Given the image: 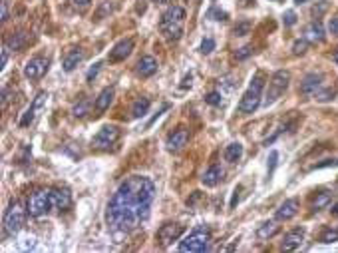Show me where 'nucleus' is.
<instances>
[{
  "mask_svg": "<svg viewBox=\"0 0 338 253\" xmlns=\"http://www.w3.org/2000/svg\"><path fill=\"white\" fill-rule=\"evenodd\" d=\"M156 186L146 176H132L120 184L106 210V224L112 232L128 234L150 218Z\"/></svg>",
  "mask_w": 338,
  "mask_h": 253,
  "instance_id": "obj_1",
  "label": "nucleus"
},
{
  "mask_svg": "<svg viewBox=\"0 0 338 253\" xmlns=\"http://www.w3.org/2000/svg\"><path fill=\"white\" fill-rule=\"evenodd\" d=\"M185 10L181 6H169L160 20V30L168 40H179L185 26Z\"/></svg>",
  "mask_w": 338,
  "mask_h": 253,
  "instance_id": "obj_2",
  "label": "nucleus"
},
{
  "mask_svg": "<svg viewBox=\"0 0 338 253\" xmlns=\"http://www.w3.org/2000/svg\"><path fill=\"white\" fill-rule=\"evenodd\" d=\"M263 88H265V74L263 72H257L247 88V92L243 94L241 102H239V112L241 114H253L259 106H261V94H263Z\"/></svg>",
  "mask_w": 338,
  "mask_h": 253,
  "instance_id": "obj_3",
  "label": "nucleus"
},
{
  "mask_svg": "<svg viewBox=\"0 0 338 253\" xmlns=\"http://www.w3.org/2000/svg\"><path fill=\"white\" fill-rule=\"evenodd\" d=\"M209 242H211V234L207 228H197L195 232H191L181 244H179V252L181 253H201L209 250Z\"/></svg>",
  "mask_w": 338,
  "mask_h": 253,
  "instance_id": "obj_4",
  "label": "nucleus"
},
{
  "mask_svg": "<svg viewBox=\"0 0 338 253\" xmlns=\"http://www.w3.org/2000/svg\"><path fill=\"white\" fill-rule=\"evenodd\" d=\"M26 208H28V214H30L32 218H42V216H46V214L54 208L52 188H48V190H36V192L28 198Z\"/></svg>",
  "mask_w": 338,
  "mask_h": 253,
  "instance_id": "obj_5",
  "label": "nucleus"
},
{
  "mask_svg": "<svg viewBox=\"0 0 338 253\" xmlns=\"http://www.w3.org/2000/svg\"><path fill=\"white\" fill-rule=\"evenodd\" d=\"M26 214H28V208H24L20 202H12L4 214V232L8 236H16L24 228Z\"/></svg>",
  "mask_w": 338,
  "mask_h": 253,
  "instance_id": "obj_6",
  "label": "nucleus"
},
{
  "mask_svg": "<svg viewBox=\"0 0 338 253\" xmlns=\"http://www.w3.org/2000/svg\"><path fill=\"white\" fill-rule=\"evenodd\" d=\"M289 82H291V72H287V70L275 72L273 78H271V82H269V90H267V94H265V106L275 104V102L285 94V90L289 88Z\"/></svg>",
  "mask_w": 338,
  "mask_h": 253,
  "instance_id": "obj_7",
  "label": "nucleus"
},
{
  "mask_svg": "<svg viewBox=\"0 0 338 253\" xmlns=\"http://www.w3.org/2000/svg\"><path fill=\"white\" fill-rule=\"evenodd\" d=\"M46 102H48V94H46V92H38V96H36V98L32 100V104L26 108V112L22 114V118H20V122H18V124H20L22 128L30 126V124L38 118V114L46 108Z\"/></svg>",
  "mask_w": 338,
  "mask_h": 253,
  "instance_id": "obj_8",
  "label": "nucleus"
},
{
  "mask_svg": "<svg viewBox=\"0 0 338 253\" xmlns=\"http://www.w3.org/2000/svg\"><path fill=\"white\" fill-rule=\"evenodd\" d=\"M48 68H50V60H48V58H44V56H34V58H30V60L26 62V66H24V76H26L28 80H40V78H44V74L48 72Z\"/></svg>",
  "mask_w": 338,
  "mask_h": 253,
  "instance_id": "obj_9",
  "label": "nucleus"
},
{
  "mask_svg": "<svg viewBox=\"0 0 338 253\" xmlns=\"http://www.w3.org/2000/svg\"><path fill=\"white\" fill-rule=\"evenodd\" d=\"M120 140V130L116 126H104L92 140V146L98 150H106L110 146H114Z\"/></svg>",
  "mask_w": 338,
  "mask_h": 253,
  "instance_id": "obj_10",
  "label": "nucleus"
},
{
  "mask_svg": "<svg viewBox=\"0 0 338 253\" xmlns=\"http://www.w3.org/2000/svg\"><path fill=\"white\" fill-rule=\"evenodd\" d=\"M181 234H183V226H179V224H164L158 230L156 240H158L160 248H168V246H171V242L181 238Z\"/></svg>",
  "mask_w": 338,
  "mask_h": 253,
  "instance_id": "obj_11",
  "label": "nucleus"
},
{
  "mask_svg": "<svg viewBox=\"0 0 338 253\" xmlns=\"http://www.w3.org/2000/svg\"><path fill=\"white\" fill-rule=\"evenodd\" d=\"M132 52H134V40H132V38H126V40H120V42L110 50L108 60H110V62H122V60H126Z\"/></svg>",
  "mask_w": 338,
  "mask_h": 253,
  "instance_id": "obj_12",
  "label": "nucleus"
},
{
  "mask_svg": "<svg viewBox=\"0 0 338 253\" xmlns=\"http://www.w3.org/2000/svg\"><path fill=\"white\" fill-rule=\"evenodd\" d=\"M52 202L58 212H66L72 208V194L66 188H52Z\"/></svg>",
  "mask_w": 338,
  "mask_h": 253,
  "instance_id": "obj_13",
  "label": "nucleus"
},
{
  "mask_svg": "<svg viewBox=\"0 0 338 253\" xmlns=\"http://www.w3.org/2000/svg\"><path fill=\"white\" fill-rule=\"evenodd\" d=\"M303 38L309 42V44H317V42H323L325 40V26L321 24V20H315L311 24H307L305 28V34Z\"/></svg>",
  "mask_w": 338,
  "mask_h": 253,
  "instance_id": "obj_14",
  "label": "nucleus"
},
{
  "mask_svg": "<svg viewBox=\"0 0 338 253\" xmlns=\"http://www.w3.org/2000/svg\"><path fill=\"white\" fill-rule=\"evenodd\" d=\"M297 214H299V200L291 198V200H285V204H281V208L277 210V220L287 222V220H293Z\"/></svg>",
  "mask_w": 338,
  "mask_h": 253,
  "instance_id": "obj_15",
  "label": "nucleus"
},
{
  "mask_svg": "<svg viewBox=\"0 0 338 253\" xmlns=\"http://www.w3.org/2000/svg\"><path fill=\"white\" fill-rule=\"evenodd\" d=\"M323 86V74H309L303 82H301V92L305 96H315Z\"/></svg>",
  "mask_w": 338,
  "mask_h": 253,
  "instance_id": "obj_16",
  "label": "nucleus"
},
{
  "mask_svg": "<svg viewBox=\"0 0 338 253\" xmlns=\"http://www.w3.org/2000/svg\"><path fill=\"white\" fill-rule=\"evenodd\" d=\"M187 142H189V132L185 128H179L168 138V148L171 152H179L187 146Z\"/></svg>",
  "mask_w": 338,
  "mask_h": 253,
  "instance_id": "obj_17",
  "label": "nucleus"
},
{
  "mask_svg": "<svg viewBox=\"0 0 338 253\" xmlns=\"http://www.w3.org/2000/svg\"><path fill=\"white\" fill-rule=\"evenodd\" d=\"M136 70H138V74L142 78H150V76H154L158 72V60L154 56H144V58H140Z\"/></svg>",
  "mask_w": 338,
  "mask_h": 253,
  "instance_id": "obj_18",
  "label": "nucleus"
},
{
  "mask_svg": "<svg viewBox=\"0 0 338 253\" xmlns=\"http://www.w3.org/2000/svg\"><path fill=\"white\" fill-rule=\"evenodd\" d=\"M303 240H305V230H293V232H289L287 236H285V240H283V250L285 252H293V250H297L301 244H303Z\"/></svg>",
  "mask_w": 338,
  "mask_h": 253,
  "instance_id": "obj_19",
  "label": "nucleus"
},
{
  "mask_svg": "<svg viewBox=\"0 0 338 253\" xmlns=\"http://www.w3.org/2000/svg\"><path fill=\"white\" fill-rule=\"evenodd\" d=\"M28 42H30V34L24 32V30H20V32H16V34H10L4 44H6L10 50H22Z\"/></svg>",
  "mask_w": 338,
  "mask_h": 253,
  "instance_id": "obj_20",
  "label": "nucleus"
},
{
  "mask_svg": "<svg viewBox=\"0 0 338 253\" xmlns=\"http://www.w3.org/2000/svg\"><path fill=\"white\" fill-rule=\"evenodd\" d=\"M84 60V50L82 48H72L66 56H64V62H62V66H64V70L66 72H72L80 62Z\"/></svg>",
  "mask_w": 338,
  "mask_h": 253,
  "instance_id": "obj_21",
  "label": "nucleus"
},
{
  "mask_svg": "<svg viewBox=\"0 0 338 253\" xmlns=\"http://www.w3.org/2000/svg\"><path fill=\"white\" fill-rule=\"evenodd\" d=\"M221 178H223V170H221V166H211L209 170H205V174H203L201 182H203V186H205V188H215V186L221 182Z\"/></svg>",
  "mask_w": 338,
  "mask_h": 253,
  "instance_id": "obj_22",
  "label": "nucleus"
},
{
  "mask_svg": "<svg viewBox=\"0 0 338 253\" xmlns=\"http://www.w3.org/2000/svg\"><path fill=\"white\" fill-rule=\"evenodd\" d=\"M112 102H114V88H104L100 92V96L96 98V110L98 112H106Z\"/></svg>",
  "mask_w": 338,
  "mask_h": 253,
  "instance_id": "obj_23",
  "label": "nucleus"
},
{
  "mask_svg": "<svg viewBox=\"0 0 338 253\" xmlns=\"http://www.w3.org/2000/svg\"><path fill=\"white\" fill-rule=\"evenodd\" d=\"M279 224L277 222H265L259 230H257V238L259 240H271V238H275L277 234H279Z\"/></svg>",
  "mask_w": 338,
  "mask_h": 253,
  "instance_id": "obj_24",
  "label": "nucleus"
},
{
  "mask_svg": "<svg viewBox=\"0 0 338 253\" xmlns=\"http://www.w3.org/2000/svg\"><path fill=\"white\" fill-rule=\"evenodd\" d=\"M223 156H225V160H227L229 164H235V162H239L241 156H243V146H241L239 142H233V144H229V146L225 148Z\"/></svg>",
  "mask_w": 338,
  "mask_h": 253,
  "instance_id": "obj_25",
  "label": "nucleus"
},
{
  "mask_svg": "<svg viewBox=\"0 0 338 253\" xmlns=\"http://www.w3.org/2000/svg\"><path fill=\"white\" fill-rule=\"evenodd\" d=\"M150 106H152L150 98H140V100L134 104V108H132V116H134V118H144V116L148 114Z\"/></svg>",
  "mask_w": 338,
  "mask_h": 253,
  "instance_id": "obj_26",
  "label": "nucleus"
},
{
  "mask_svg": "<svg viewBox=\"0 0 338 253\" xmlns=\"http://www.w3.org/2000/svg\"><path fill=\"white\" fill-rule=\"evenodd\" d=\"M331 202H333V194H331V192H321V194L317 196L315 204H313V210H315V212H321V210H325Z\"/></svg>",
  "mask_w": 338,
  "mask_h": 253,
  "instance_id": "obj_27",
  "label": "nucleus"
},
{
  "mask_svg": "<svg viewBox=\"0 0 338 253\" xmlns=\"http://www.w3.org/2000/svg\"><path fill=\"white\" fill-rule=\"evenodd\" d=\"M72 114H74V118H84L86 114H90V100L82 98V100H80V102L74 106Z\"/></svg>",
  "mask_w": 338,
  "mask_h": 253,
  "instance_id": "obj_28",
  "label": "nucleus"
},
{
  "mask_svg": "<svg viewBox=\"0 0 338 253\" xmlns=\"http://www.w3.org/2000/svg\"><path fill=\"white\" fill-rule=\"evenodd\" d=\"M251 28H253L251 20H241V22H237V24H235L233 34H235V36H247V34L251 32Z\"/></svg>",
  "mask_w": 338,
  "mask_h": 253,
  "instance_id": "obj_29",
  "label": "nucleus"
},
{
  "mask_svg": "<svg viewBox=\"0 0 338 253\" xmlns=\"http://www.w3.org/2000/svg\"><path fill=\"white\" fill-rule=\"evenodd\" d=\"M335 242H338V230L327 228L321 236V244H335Z\"/></svg>",
  "mask_w": 338,
  "mask_h": 253,
  "instance_id": "obj_30",
  "label": "nucleus"
},
{
  "mask_svg": "<svg viewBox=\"0 0 338 253\" xmlns=\"http://www.w3.org/2000/svg\"><path fill=\"white\" fill-rule=\"evenodd\" d=\"M315 96H317V100H319V102H329V100H335V96H337V90H335V88L319 90Z\"/></svg>",
  "mask_w": 338,
  "mask_h": 253,
  "instance_id": "obj_31",
  "label": "nucleus"
},
{
  "mask_svg": "<svg viewBox=\"0 0 338 253\" xmlns=\"http://www.w3.org/2000/svg\"><path fill=\"white\" fill-rule=\"evenodd\" d=\"M307 50H309V42H307L305 38H303V40H297V42L293 44V54H295V56H303Z\"/></svg>",
  "mask_w": 338,
  "mask_h": 253,
  "instance_id": "obj_32",
  "label": "nucleus"
},
{
  "mask_svg": "<svg viewBox=\"0 0 338 253\" xmlns=\"http://www.w3.org/2000/svg\"><path fill=\"white\" fill-rule=\"evenodd\" d=\"M205 102H207L209 106H221V104H223V96H221V92H209V94L205 96Z\"/></svg>",
  "mask_w": 338,
  "mask_h": 253,
  "instance_id": "obj_33",
  "label": "nucleus"
},
{
  "mask_svg": "<svg viewBox=\"0 0 338 253\" xmlns=\"http://www.w3.org/2000/svg\"><path fill=\"white\" fill-rule=\"evenodd\" d=\"M327 10H329V2H327V0H321V2H319V4L313 8V16L321 18V16H323Z\"/></svg>",
  "mask_w": 338,
  "mask_h": 253,
  "instance_id": "obj_34",
  "label": "nucleus"
},
{
  "mask_svg": "<svg viewBox=\"0 0 338 253\" xmlns=\"http://www.w3.org/2000/svg\"><path fill=\"white\" fill-rule=\"evenodd\" d=\"M283 22H285V26H295L297 24V12L295 10H287L285 16H283Z\"/></svg>",
  "mask_w": 338,
  "mask_h": 253,
  "instance_id": "obj_35",
  "label": "nucleus"
},
{
  "mask_svg": "<svg viewBox=\"0 0 338 253\" xmlns=\"http://www.w3.org/2000/svg\"><path fill=\"white\" fill-rule=\"evenodd\" d=\"M215 50V40L213 38H205L203 42H201V52L203 54H211Z\"/></svg>",
  "mask_w": 338,
  "mask_h": 253,
  "instance_id": "obj_36",
  "label": "nucleus"
},
{
  "mask_svg": "<svg viewBox=\"0 0 338 253\" xmlns=\"http://www.w3.org/2000/svg\"><path fill=\"white\" fill-rule=\"evenodd\" d=\"M277 160H279V152L273 150V152L269 154V178L273 176V172H275V168H277Z\"/></svg>",
  "mask_w": 338,
  "mask_h": 253,
  "instance_id": "obj_37",
  "label": "nucleus"
},
{
  "mask_svg": "<svg viewBox=\"0 0 338 253\" xmlns=\"http://www.w3.org/2000/svg\"><path fill=\"white\" fill-rule=\"evenodd\" d=\"M114 10V6H112V2H104V6L98 10V14H96V20H102L106 14H110Z\"/></svg>",
  "mask_w": 338,
  "mask_h": 253,
  "instance_id": "obj_38",
  "label": "nucleus"
},
{
  "mask_svg": "<svg viewBox=\"0 0 338 253\" xmlns=\"http://www.w3.org/2000/svg\"><path fill=\"white\" fill-rule=\"evenodd\" d=\"M253 54V46H243L235 56H237V60H245L247 56H251Z\"/></svg>",
  "mask_w": 338,
  "mask_h": 253,
  "instance_id": "obj_39",
  "label": "nucleus"
},
{
  "mask_svg": "<svg viewBox=\"0 0 338 253\" xmlns=\"http://www.w3.org/2000/svg\"><path fill=\"white\" fill-rule=\"evenodd\" d=\"M100 68H102V62H98V64H94L90 70H88V74H86V78H88V82H92L96 76H98V72H100Z\"/></svg>",
  "mask_w": 338,
  "mask_h": 253,
  "instance_id": "obj_40",
  "label": "nucleus"
},
{
  "mask_svg": "<svg viewBox=\"0 0 338 253\" xmlns=\"http://www.w3.org/2000/svg\"><path fill=\"white\" fill-rule=\"evenodd\" d=\"M8 50H10V48H8L6 44H4L2 50H0V68H4V66L8 64Z\"/></svg>",
  "mask_w": 338,
  "mask_h": 253,
  "instance_id": "obj_41",
  "label": "nucleus"
},
{
  "mask_svg": "<svg viewBox=\"0 0 338 253\" xmlns=\"http://www.w3.org/2000/svg\"><path fill=\"white\" fill-rule=\"evenodd\" d=\"M329 30H331V34L338 36V14H335V16L331 18V22H329Z\"/></svg>",
  "mask_w": 338,
  "mask_h": 253,
  "instance_id": "obj_42",
  "label": "nucleus"
},
{
  "mask_svg": "<svg viewBox=\"0 0 338 253\" xmlns=\"http://www.w3.org/2000/svg\"><path fill=\"white\" fill-rule=\"evenodd\" d=\"M209 16H215L213 20H227V12H223V10H219V8H213V10L209 12Z\"/></svg>",
  "mask_w": 338,
  "mask_h": 253,
  "instance_id": "obj_43",
  "label": "nucleus"
},
{
  "mask_svg": "<svg viewBox=\"0 0 338 253\" xmlns=\"http://www.w3.org/2000/svg\"><path fill=\"white\" fill-rule=\"evenodd\" d=\"M0 20H2V22L8 20V6H6V2L0 4Z\"/></svg>",
  "mask_w": 338,
  "mask_h": 253,
  "instance_id": "obj_44",
  "label": "nucleus"
},
{
  "mask_svg": "<svg viewBox=\"0 0 338 253\" xmlns=\"http://www.w3.org/2000/svg\"><path fill=\"white\" fill-rule=\"evenodd\" d=\"M72 2H74V6H76V8L84 10L86 6H90V2H92V0H72Z\"/></svg>",
  "mask_w": 338,
  "mask_h": 253,
  "instance_id": "obj_45",
  "label": "nucleus"
},
{
  "mask_svg": "<svg viewBox=\"0 0 338 253\" xmlns=\"http://www.w3.org/2000/svg\"><path fill=\"white\" fill-rule=\"evenodd\" d=\"M239 192H241V188L235 190V196H233V200H231V208H235V206L239 204Z\"/></svg>",
  "mask_w": 338,
  "mask_h": 253,
  "instance_id": "obj_46",
  "label": "nucleus"
},
{
  "mask_svg": "<svg viewBox=\"0 0 338 253\" xmlns=\"http://www.w3.org/2000/svg\"><path fill=\"white\" fill-rule=\"evenodd\" d=\"M253 2H255V0H239V6H241V8H249Z\"/></svg>",
  "mask_w": 338,
  "mask_h": 253,
  "instance_id": "obj_47",
  "label": "nucleus"
},
{
  "mask_svg": "<svg viewBox=\"0 0 338 253\" xmlns=\"http://www.w3.org/2000/svg\"><path fill=\"white\" fill-rule=\"evenodd\" d=\"M189 86H191V76H185V80H183L181 88H189Z\"/></svg>",
  "mask_w": 338,
  "mask_h": 253,
  "instance_id": "obj_48",
  "label": "nucleus"
},
{
  "mask_svg": "<svg viewBox=\"0 0 338 253\" xmlns=\"http://www.w3.org/2000/svg\"><path fill=\"white\" fill-rule=\"evenodd\" d=\"M152 2H154V4H166L168 0H152Z\"/></svg>",
  "mask_w": 338,
  "mask_h": 253,
  "instance_id": "obj_49",
  "label": "nucleus"
},
{
  "mask_svg": "<svg viewBox=\"0 0 338 253\" xmlns=\"http://www.w3.org/2000/svg\"><path fill=\"white\" fill-rule=\"evenodd\" d=\"M331 212H333V214H338V204H335V206H333V210H331Z\"/></svg>",
  "mask_w": 338,
  "mask_h": 253,
  "instance_id": "obj_50",
  "label": "nucleus"
},
{
  "mask_svg": "<svg viewBox=\"0 0 338 253\" xmlns=\"http://www.w3.org/2000/svg\"><path fill=\"white\" fill-rule=\"evenodd\" d=\"M307 0H295V4H305Z\"/></svg>",
  "mask_w": 338,
  "mask_h": 253,
  "instance_id": "obj_51",
  "label": "nucleus"
},
{
  "mask_svg": "<svg viewBox=\"0 0 338 253\" xmlns=\"http://www.w3.org/2000/svg\"><path fill=\"white\" fill-rule=\"evenodd\" d=\"M335 60H337V64H338V52L335 54Z\"/></svg>",
  "mask_w": 338,
  "mask_h": 253,
  "instance_id": "obj_52",
  "label": "nucleus"
},
{
  "mask_svg": "<svg viewBox=\"0 0 338 253\" xmlns=\"http://www.w3.org/2000/svg\"><path fill=\"white\" fill-rule=\"evenodd\" d=\"M337 166H338V162H337Z\"/></svg>",
  "mask_w": 338,
  "mask_h": 253,
  "instance_id": "obj_53",
  "label": "nucleus"
}]
</instances>
